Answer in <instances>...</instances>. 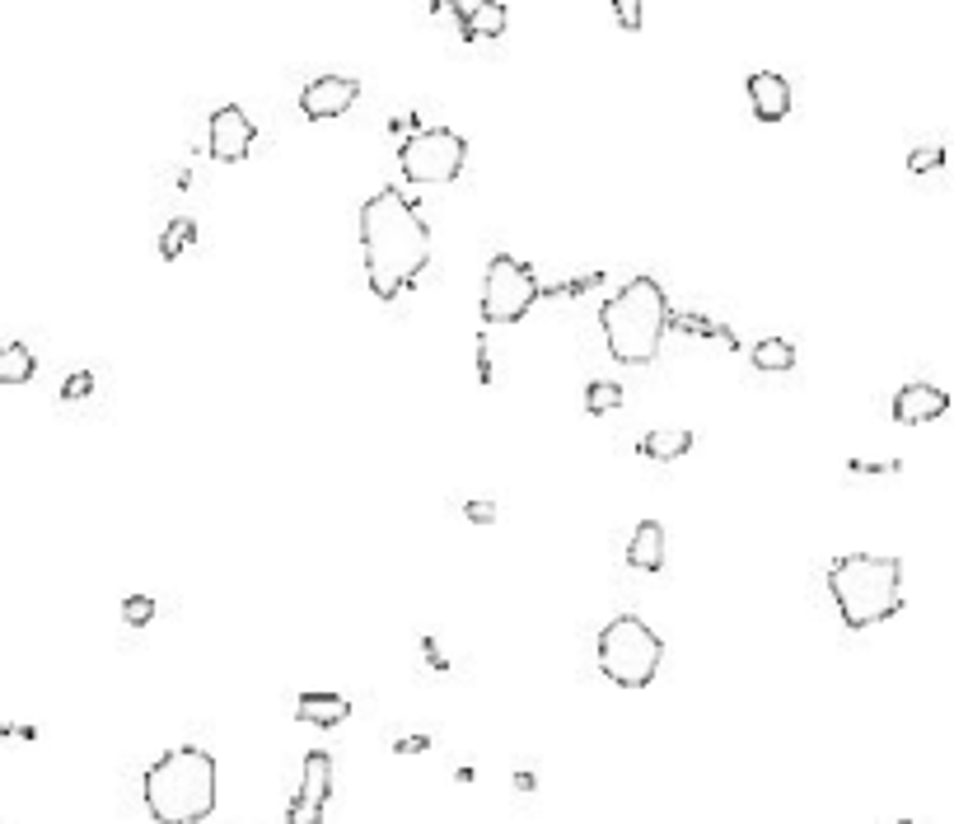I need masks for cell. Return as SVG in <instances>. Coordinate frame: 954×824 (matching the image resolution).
Here are the masks:
<instances>
[{
    "mask_svg": "<svg viewBox=\"0 0 954 824\" xmlns=\"http://www.w3.org/2000/svg\"><path fill=\"white\" fill-rule=\"evenodd\" d=\"M361 254L370 295L394 305L431 262V230L402 188H380L361 207Z\"/></svg>",
    "mask_w": 954,
    "mask_h": 824,
    "instance_id": "1",
    "label": "cell"
},
{
    "mask_svg": "<svg viewBox=\"0 0 954 824\" xmlns=\"http://www.w3.org/2000/svg\"><path fill=\"white\" fill-rule=\"evenodd\" d=\"M669 295L655 276H632L599 305V329L618 366H651L669 333Z\"/></svg>",
    "mask_w": 954,
    "mask_h": 824,
    "instance_id": "2",
    "label": "cell"
},
{
    "mask_svg": "<svg viewBox=\"0 0 954 824\" xmlns=\"http://www.w3.org/2000/svg\"><path fill=\"white\" fill-rule=\"evenodd\" d=\"M140 801L154 824H201L215 811V759L201 745L160 754L140 777Z\"/></svg>",
    "mask_w": 954,
    "mask_h": 824,
    "instance_id": "3",
    "label": "cell"
},
{
    "mask_svg": "<svg viewBox=\"0 0 954 824\" xmlns=\"http://www.w3.org/2000/svg\"><path fill=\"white\" fill-rule=\"evenodd\" d=\"M828 595L852 632L889 624L903 610V563L880 553H842L828 567Z\"/></svg>",
    "mask_w": 954,
    "mask_h": 824,
    "instance_id": "4",
    "label": "cell"
},
{
    "mask_svg": "<svg viewBox=\"0 0 954 824\" xmlns=\"http://www.w3.org/2000/svg\"><path fill=\"white\" fill-rule=\"evenodd\" d=\"M594 661H599L604 679L618 684V689H646V684H655V675H660L665 642L646 618L618 614L599 628V637H594Z\"/></svg>",
    "mask_w": 954,
    "mask_h": 824,
    "instance_id": "5",
    "label": "cell"
},
{
    "mask_svg": "<svg viewBox=\"0 0 954 824\" xmlns=\"http://www.w3.org/2000/svg\"><path fill=\"white\" fill-rule=\"evenodd\" d=\"M543 282L534 276L529 262H520L515 254H496L487 262V276H482V323L496 329V323H520L529 309L538 305Z\"/></svg>",
    "mask_w": 954,
    "mask_h": 824,
    "instance_id": "6",
    "label": "cell"
},
{
    "mask_svg": "<svg viewBox=\"0 0 954 824\" xmlns=\"http://www.w3.org/2000/svg\"><path fill=\"white\" fill-rule=\"evenodd\" d=\"M398 164H402V179L421 183V188L455 183L468 164V142L449 127H421L398 146Z\"/></svg>",
    "mask_w": 954,
    "mask_h": 824,
    "instance_id": "7",
    "label": "cell"
},
{
    "mask_svg": "<svg viewBox=\"0 0 954 824\" xmlns=\"http://www.w3.org/2000/svg\"><path fill=\"white\" fill-rule=\"evenodd\" d=\"M327 801H333V754L309 750L305 768H300V787H295V797H290L286 824H323Z\"/></svg>",
    "mask_w": 954,
    "mask_h": 824,
    "instance_id": "8",
    "label": "cell"
},
{
    "mask_svg": "<svg viewBox=\"0 0 954 824\" xmlns=\"http://www.w3.org/2000/svg\"><path fill=\"white\" fill-rule=\"evenodd\" d=\"M253 142H258V127H253V118H248L239 103H225V108H215V113H211V127H207L211 160L239 164V160L253 155Z\"/></svg>",
    "mask_w": 954,
    "mask_h": 824,
    "instance_id": "9",
    "label": "cell"
},
{
    "mask_svg": "<svg viewBox=\"0 0 954 824\" xmlns=\"http://www.w3.org/2000/svg\"><path fill=\"white\" fill-rule=\"evenodd\" d=\"M356 99H361V81H351V75H319V81H309L300 89V113L309 122H327V118L351 113Z\"/></svg>",
    "mask_w": 954,
    "mask_h": 824,
    "instance_id": "10",
    "label": "cell"
},
{
    "mask_svg": "<svg viewBox=\"0 0 954 824\" xmlns=\"http://www.w3.org/2000/svg\"><path fill=\"white\" fill-rule=\"evenodd\" d=\"M889 413H894V422L903 427H921V422H941V417L950 413V394L941 384H903L894 403H889Z\"/></svg>",
    "mask_w": 954,
    "mask_h": 824,
    "instance_id": "11",
    "label": "cell"
},
{
    "mask_svg": "<svg viewBox=\"0 0 954 824\" xmlns=\"http://www.w3.org/2000/svg\"><path fill=\"white\" fill-rule=\"evenodd\" d=\"M748 103H754V118H758V122H781V118L791 113V85H786V75L754 71V75H748Z\"/></svg>",
    "mask_w": 954,
    "mask_h": 824,
    "instance_id": "12",
    "label": "cell"
},
{
    "mask_svg": "<svg viewBox=\"0 0 954 824\" xmlns=\"http://www.w3.org/2000/svg\"><path fill=\"white\" fill-rule=\"evenodd\" d=\"M628 567L636 571H665V525L641 520L628 539Z\"/></svg>",
    "mask_w": 954,
    "mask_h": 824,
    "instance_id": "13",
    "label": "cell"
},
{
    "mask_svg": "<svg viewBox=\"0 0 954 824\" xmlns=\"http://www.w3.org/2000/svg\"><path fill=\"white\" fill-rule=\"evenodd\" d=\"M351 717V698L342 693H300L295 698V722L305 726H342Z\"/></svg>",
    "mask_w": 954,
    "mask_h": 824,
    "instance_id": "14",
    "label": "cell"
},
{
    "mask_svg": "<svg viewBox=\"0 0 954 824\" xmlns=\"http://www.w3.org/2000/svg\"><path fill=\"white\" fill-rule=\"evenodd\" d=\"M693 450V431L687 427H655L646 436L636 441V455L641 459H655V464H674Z\"/></svg>",
    "mask_w": 954,
    "mask_h": 824,
    "instance_id": "15",
    "label": "cell"
},
{
    "mask_svg": "<svg viewBox=\"0 0 954 824\" xmlns=\"http://www.w3.org/2000/svg\"><path fill=\"white\" fill-rule=\"evenodd\" d=\"M506 24H510V14H506V5L500 0H478L473 10H468V20H463V42H478V38H506Z\"/></svg>",
    "mask_w": 954,
    "mask_h": 824,
    "instance_id": "16",
    "label": "cell"
},
{
    "mask_svg": "<svg viewBox=\"0 0 954 824\" xmlns=\"http://www.w3.org/2000/svg\"><path fill=\"white\" fill-rule=\"evenodd\" d=\"M669 333H697V337H716V342H726L730 352H740V333H734L730 323H716V319H707V315H687V309H674V315H669Z\"/></svg>",
    "mask_w": 954,
    "mask_h": 824,
    "instance_id": "17",
    "label": "cell"
},
{
    "mask_svg": "<svg viewBox=\"0 0 954 824\" xmlns=\"http://www.w3.org/2000/svg\"><path fill=\"white\" fill-rule=\"evenodd\" d=\"M34 370H38V361L24 342H5V347H0V384H28Z\"/></svg>",
    "mask_w": 954,
    "mask_h": 824,
    "instance_id": "18",
    "label": "cell"
},
{
    "mask_svg": "<svg viewBox=\"0 0 954 824\" xmlns=\"http://www.w3.org/2000/svg\"><path fill=\"white\" fill-rule=\"evenodd\" d=\"M193 244H197V221L193 216H174V221L164 225V235H160V258L178 262V254H187Z\"/></svg>",
    "mask_w": 954,
    "mask_h": 824,
    "instance_id": "19",
    "label": "cell"
},
{
    "mask_svg": "<svg viewBox=\"0 0 954 824\" xmlns=\"http://www.w3.org/2000/svg\"><path fill=\"white\" fill-rule=\"evenodd\" d=\"M748 356H754L758 370H791L795 366V347L786 337H763V342L748 347Z\"/></svg>",
    "mask_w": 954,
    "mask_h": 824,
    "instance_id": "20",
    "label": "cell"
},
{
    "mask_svg": "<svg viewBox=\"0 0 954 824\" xmlns=\"http://www.w3.org/2000/svg\"><path fill=\"white\" fill-rule=\"evenodd\" d=\"M622 384H614V380H594L590 389H585V413L590 417H604V413H614V408H622Z\"/></svg>",
    "mask_w": 954,
    "mask_h": 824,
    "instance_id": "21",
    "label": "cell"
},
{
    "mask_svg": "<svg viewBox=\"0 0 954 824\" xmlns=\"http://www.w3.org/2000/svg\"><path fill=\"white\" fill-rule=\"evenodd\" d=\"M150 618H154V600L150 595H127V600H122V624H127V628H146Z\"/></svg>",
    "mask_w": 954,
    "mask_h": 824,
    "instance_id": "22",
    "label": "cell"
},
{
    "mask_svg": "<svg viewBox=\"0 0 954 824\" xmlns=\"http://www.w3.org/2000/svg\"><path fill=\"white\" fill-rule=\"evenodd\" d=\"M945 164V146H917L908 155V174H931V169Z\"/></svg>",
    "mask_w": 954,
    "mask_h": 824,
    "instance_id": "23",
    "label": "cell"
},
{
    "mask_svg": "<svg viewBox=\"0 0 954 824\" xmlns=\"http://www.w3.org/2000/svg\"><path fill=\"white\" fill-rule=\"evenodd\" d=\"M94 394V370H75V376H66V384H61V398L75 403V398H89Z\"/></svg>",
    "mask_w": 954,
    "mask_h": 824,
    "instance_id": "24",
    "label": "cell"
},
{
    "mask_svg": "<svg viewBox=\"0 0 954 824\" xmlns=\"http://www.w3.org/2000/svg\"><path fill=\"white\" fill-rule=\"evenodd\" d=\"M463 516L473 520V525H492V520L500 516V511H496V502H492V496H473V502L463 506Z\"/></svg>",
    "mask_w": 954,
    "mask_h": 824,
    "instance_id": "25",
    "label": "cell"
},
{
    "mask_svg": "<svg viewBox=\"0 0 954 824\" xmlns=\"http://www.w3.org/2000/svg\"><path fill=\"white\" fill-rule=\"evenodd\" d=\"M614 20L628 28V34H636L641 28V0H614Z\"/></svg>",
    "mask_w": 954,
    "mask_h": 824,
    "instance_id": "26",
    "label": "cell"
},
{
    "mask_svg": "<svg viewBox=\"0 0 954 824\" xmlns=\"http://www.w3.org/2000/svg\"><path fill=\"white\" fill-rule=\"evenodd\" d=\"M899 459H847V474H899Z\"/></svg>",
    "mask_w": 954,
    "mask_h": 824,
    "instance_id": "27",
    "label": "cell"
},
{
    "mask_svg": "<svg viewBox=\"0 0 954 824\" xmlns=\"http://www.w3.org/2000/svg\"><path fill=\"white\" fill-rule=\"evenodd\" d=\"M421 656H426L431 671H449V661H445V651H441V642H435V637H421Z\"/></svg>",
    "mask_w": 954,
    "mask_h": 824,
    "instance_id": "28",
    "label": "cell"
},
{
    "mask_svg": "<svg viewBox=\"0 0 954 824\" xmlns=\"http://www.w3.org/2000/svg\"><path fill=\"white\" fill-rule=\"evenodd\" d=\"M431 750V736H402L394 740V754H426Z\"/></svg>",
    "mask_w": 954,
    "mask_h": 824,
    "instance_id": "29",
    "label": "cell"
},
{
    "mask_svg": "<svg viewBox=\"0 0 954 824\" xmlns=\"http://www.w3.org/2000/svg\"><path fill=\"white\" fill-rule=\"evenodd\" d=\"M478 380L492 384V356H487V342H482V337H478Z\"/></svg>",
    "mask_w": 954,
    "mask_h": 824,
    "instance_id": "30",
    "label": "cell"
},
{
    "mask_svg": "<svg viewBox=\"0 0 954 824\" xmlns=\"http://www.w3.org/2000/svg\"><path fill=\"white\" fill-rule=\"evenodd\" d=\"M515 787H520V791H534L538 777H534V773H515Z\"/></svg>",
    "mask_w": 954,
    "mask_h": 824,
    "instance_id": "31",
    "label": "cell"
},
{
    "mask_svg": "<svg viewBox=\"0 0 954 824\" xmlns=\"http://www.w3.org/2000/svg\"><path fill=\"white\" fill-rule=\"evenodd\" d=\"M899 824H913V820H899Z\"/></svg>",
    "mask_w": 954,
    "mask_h": 824,
    "instance_id": "32",
    "label": "cell"
}]
</instances>
